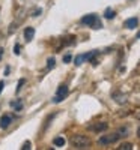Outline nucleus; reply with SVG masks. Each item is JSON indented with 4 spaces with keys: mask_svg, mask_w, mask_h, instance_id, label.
I'll return each instance as SVG.
<instances>
[{
    "mask_svg": "<svg viewBox=\"0 0 140 150\" xmlns=\"http://www.w3.org/2000/svg\"><path fill=\"white\" fill-rule=\"evenodd\" d=\"M75 65H77V66H80L81 63H83V62H84V59H83V54H80V56H77V57H75Z\"/></svg>",
    "mask_w": 140,
    "mask_h": 150,
    "instance_id": "14",
    "label": "nucleus"
},
{
    "mask_svg": "<svg viewBox=\"0 0 140 150\" xmlns=\"http://www.w3.org/2000/svg\"><path fill=\"white\" fill-rule=\"evenodd\" d=\"M133 149V144L131 143H124L119 146V150H131Z\"/></svg>",
    "mask_w": 140,
    "mask_h": 150,
    "instance_id": "13",
    "label": "nucleus"
},
{
    "mask_svg": "<svg viewBox=\"0 0 140 150\" xmlns=\"http://www.w3.org/2000/svg\"><path fill=\"white\" fill-rule=\"evenodd\" d=\"M68 93H69V90H68V87L65 86V84H62L59 89H57V92H56V96L53 98V102L54 104H59V102H62L63 99H65L66 96H68Z\"/></svg>",
    "mask_w": 140,
    "mask_h": 150,
    "instance_id": "4",
    "label": "nucleus"
},
{
    "mask_svg": "<svg viewBox=\"0 0 140 150\" xmlns=\"http://www.w3.org/2000/svg\"><path fill=\"white\" fill-rule=\"evenodd\" d=\"M71 60H72V56L71 54H66L65 57H63V62H65V63H69Z\"/></svg>",
    "mask_w": 140,
    "mask_h": 150,
    "instance_id": "16",
    "label": "nucleus"
},
{
    "mask_svg": "<svg viewBox=\"0 0 140 150\" xmlns=\"http://www.w3.org/2000/svg\"><path fill=\"white\" fill-rule=\"evenodd\" d=\"M119 138H121L119 134H118V132H114V134H110V135H103V137H99L98 143H99L101 146H109V144L116 143Z\"/></svg>",
    "mask_w": 140,
    "mask_h": 150,
    "instance_id": "3",
    "label": "nucleus"
},
{
    "mask_svg": "<svg viewBox=\"0 0 140 150\" xmlns=\"http://www.w3.org/2000/svg\"><path fill=\"white\" fill-rule=\"evenodd\" d=\"M107 128H109L107 122H98V123L92 125V126H89V129L94 132H104V131H107Z\"/></svg>",
    "mask_w": 140,
    "mask_h": 150,
    "instance_id": "5",
    "label": "nucleus"
},
{
    "mask_svg": "<svg viewBox=\"0 0 140 150\" xmlns=\"http://www.w3.org/2000/svg\"><path fill=\"white\" fill-rule=\"evenodd\" d=\"M54 63H56L54 57H50V59H48V66H47V69H53V68H54Z\"/></svg>",
    "mask_w": 140,
    "mask_h": 150,
    "instance_id": "15",
    "label": "nucleus"
},
{
    "mask_svg": "<svg viewBox=\"0 0 140 150\" xmlns=\"http://www.w3.org/2000/svg\"><path fill=\"white\" fill-rule=\"evenodd\" d=\"M3 87H5V83H3V81H0V93H2V90H3Z\"/></svg>",
    "mask_w": 140,
    "mask_h": 150,
    "instance_id": "20",
    "label": "nucleus"
},
{
    "mask_svg": "<svg viewBox=\"0 0 140 150\" xmlns=\"http://www.w3.org/2000/svg\"><path fill=\"white\" fill-rule=\"evenodd\" d=\"M23 84H24V80H20V81H18V87H17V90H15L17 93H20V90H21V87H23Z\"/></svg>",
    "mask_w": 140,
    "mask_h": 150,
    "instance_id": "17",
    "label": "nucleus"
},
{
    "mask_svg": "<svg viewBox=\"0 0 140 150\" xmlns=\"http://www.w3.org/2000/svg\"><path fill=\"white\" fill-rule=\"evenodd\" d=\"M137 137H139V138H140V128L137 129Z\"/></svg>",
    "mask_w": 140,
    "mask_h": 150,
    "instance_id": "23",
    "label": "nucleus"
},
{
    "mask_svg": "<svg viewBox=\"0 0 140 150\" xmlns=\"http://www.w3.org/2000/svg\"><path fill=\"white\" fill-rule=\"evenodd\" d=\"M137 36H139V38H140V33H139V35H137Z\"/></svg>",
    "mask_w": 140,
    "mask_h": 150,
    "instance_id": "24",
    "label": "nucleus"
},
{
    "mask_svg": "<svg viewBox=\"0 0 140 150\" xmlns=\"http://www.w3.org/2000/svg\"><path fill=\"white\" fill-rule=\"evenodd\" d=\"M23 149H24V150H29V149H30V143L26 141V143H24V146H23Z\"/></svg>",
    "mask_w": 140,
    "mask_h": 150,
    "instance_id": "18",
    "label": "nucleus"
},
{
    "mask_svg": "<svg viewBox=\"0 0 140 150\" xmlns=\"http://www.w3.org/2000/svg\"><path fill=\"white\" fill-rule=\"evenodd\" d=\"M2 56H3V50L0 48V59H2Z\"/></svg>",
    "mask_w": 140,
    "mask_h": 150,
    "instance_id": "22",
    "label": "nucleus"
},
{
    "mask_svg": "<svg viewBox=\"0 0 140 150\" xmlns=\"http://www.w3.org/2000/svg\"><path fill=\"white\" fill-rule=\"evenodd\" d=\"M137 26H139V18H136V17L128 18L124 23V27H126V29H136Z\"/></svg>",
    "mask_w": 140,
    "mask_h": 150,
    "instance_id": "6",
    "label": "nucleus"
},
{
    "mask_svg": "<svg viewBox=\"0 0 140 150\" xmlns=\"http://www.w3.org/2000/svg\"><path fill=\"white\" fill-rule=\"evenodd\" d=\"M81 24H84V26H92L94 29H99L101 27V23H99V20H98V17L95 14L84 15L81 18Z\"/></svg>",
    "mask_w": 140,
    "mask_h": 150,
    "instance_id": "2",
    "label": "nucleus"
},
{
    "mask_svg": "<svg viewBox=\"0 0 140 150\" xmlns=\"http://www.w3.org/2000/svg\"><path fill=\"white\" fill-rule=\"evenodd\" d=\"M114 15H116V12H114L113 9H110V8H107V9H106V12H104V17H106L107 20H113V18H114Z\"/></svg>",
    "mask_w": 140,
    "mask_h": 150,
    "instance_id": "11",
    "label": "nucleus"
},
{
    "mask_svg": "<svg viewBox=\"0 0 140 150\" xmlns=\"http://www.w3.org/2000/svg\"><path fill=\"white\" fill-rule=\"evenodd\" d=\"M136 119H137V120H140V111H137V112H136Z\"/></svg>",
    "mask_w": 140,
    "mask_h": 150,
    "instance_id": "21",
    "label": "nucleus"
},
{
    "mask_svg": "<svg viewBox=\"0 0 140 150\" xmlns=\"http://www.w3.org/2000/svg\"><path fill=\"white\" fill-rule=\"evenodd\" d=\"M14 50H15V51H14L15 54H20V45H15V48H14Z\"/></svg>",
    "mask_w": 140,
    "mask_h": 150,
    "instance_id": "19",
    "label": "nucleus"
},
{
    "mask_svg": "<svg viewBox=\"0 0 140 150\" xmlns=\"http://www.w3.org/2000/svg\"><path fill=\"white\" fill-rule=\"evenodd\" d=\"M33 36H35V29L33 27H26L24 29V39H26L27 42H30L33 39Z\"/></svg>",
    "mask_w": 140,
    "mask_h": 150,
    "instance_id": "8",
    "label": "nucleus"
},
{
    "mask_svg": "<svg viewBox=\"0 0 140 150\" xmlns=\"http://www.w3.org/2000/svg\"><path fill=\"white\" fill-rule=\"evenodd\" d=\"M11 122H12V117L8 116V114H3L2 117H0V128H2V129H6L9 125H11Z\"/></svg>",
    "mask_w": 140,
    "mask_h": 150,
    "instance_id": "7",
    "label": "nucleus"
},
{
    "mask_svg": "<svg viewBox=\"0 0 140 150\" xmlns=\"http://www.w3.org/2000/svg\"><path fill=\"white\" fill-rule=\"evenodd\" d=\"M11 107L14 108L15 111H21V108H23V102L20 101V99H18V101H12V102H11Z\"/></svg>",
    "mask_w": 140,
    "mask_h": 150,
    "instance_id": "10",
    "label": "nucleus"
},
{
    "mask_svg": "<svg viewBox=\"0 0 140 150\" xmlns=\"http://www.w3.org/2000/svg\"><path fill=\"white\" fill-rule=\"evenodd\" d=\"M118 134H119V137H128V134H130V129L126 128V126H124V128H119Z\"/></svg>",
    "mask_w": 140,
    "mask_h": 150,
    "instance_id": "12",
    "label": "nucleus"
},
{
    "mask_svg": "<svg viewBox=\"0 0 140 150\" xmlns=\"http://www.w3.org/2000/svg\"><path fill=\"white\" fill-rule=\"evenodd\" d=\"M71 146L74 149H87L89 146H91V140H89L86 135L77 134L71 138Z\"/></svg>",
    "mask_w": 140,
    "mask_h": 150,
    "instance_id": "1",
    "label": "nucleus"
},
{
    "mask_svg": "<svg viewBox=\"0 0 140 150\" xmlns=\"http://www.w3.org/2000/svg\"><path fill=\"white\" fill-rule=\"evenodd\" d=\"M53 144L56 147H63L65 146V138H63V137H56V138L53 140Z\"/></svg>",
    "mask_w": 140,
    "mask_h": 150,
    "instance_id": "9",
    "label": "nucleus"
}]
</instances>
